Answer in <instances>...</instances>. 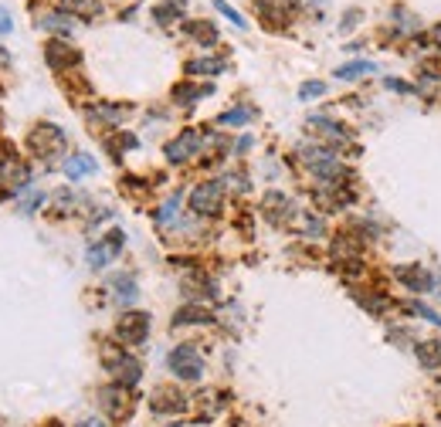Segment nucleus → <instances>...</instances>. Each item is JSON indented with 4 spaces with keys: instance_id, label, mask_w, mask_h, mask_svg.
<instances>
[{
    "instance_id": "nucleus-23",
    "label": "nucleus",
    "mask_w": 441,
    "mask_h": 427,
    "mask_svg": "<svg viewBox=\"0 0 441 427\" xmlns=\"http://www.w3.org/2000/svg\"><path fill=\"white\" fill-rule=\"evenodd\" d=\"M214 7H217V10H221V14H224V17H228V21H231L234 27H248V24H245V17H241V14H238V10H234V7H228V3H224V0H217V3H214Z\"/></svg>"
},
{
    "instance_id": "nucleus-28",
    "label": "nucleus",
    "mask_w": 441,
    "mask_h": 427,
    "mask_svg": "<svg viewBox=\"0 0 441 427\" xmlns=\"http://www.w3.org/2000/svg\"><path fill=\"white\" fill-rule=\"evenodd\" d=\"M194 34H197L201 41H214V38H217V34H214L210 27H194Z\"/></svg>"
},
{
    "instance_id": "nucleus-26",
    "label": "nucleus",
    "mask_w": 441,
    "mask_h": 427,
    "mask_svg": "<svg viewBox=\"0 0 441 427\" xmlns=\"http://www.w3.org/2000/svg\"><path fill=\"white\" fill-rule=\"evenodd\" d=\"M415 312H417V316H424L428 322H435V325H441V316L435 312V309H428V305H415Z\"/></svg>"
},
{
    "instance_id": "nucleus-25",
    "label": "nucleus",
    "mask_w": 441,
    "mask_h": 427,
    "mask_svg": "<svg viewBox=\"0 0 441 427\" xmlns=\"http://www.w3.org/2000/svg\"><path fill=\"white\" fill-rule=\"evenodd\" d=\"M323 92H326V85H323V81H309V85H302V88H299V95H302V99L323 95Z\"/></svg>"
},
{
    "instance_id": "nucleus-9",
    "label": "nucleus",
    "mask_w": 441,
    "mask_h": 427,
    "mask_svg": "<svg viewBox=\"0 0 441 427\" xmlns=\"http://www.w3.org/2000/svg\"><path fill=\"white\" fill-rule=\"evenodd\" d=\"M397 282L408 285V289H415V292H424V289L431 285V275H428L424 268L408 265V268H397Z\"/></svg>"
},
{
    "instance_id": "nucleus-29",
    "label": "nucleus",
    "mask_w": 441,
    "mask_h": 427,
    "mask_svg": "<svg viewBox=\"0 0 441 427\" xmlns=\"http://www.w3.org/2000/svg\"><path fill=\"white\" fill-rule=\"evenodd\" d=\"M10 14H7V10H0V34H7V31H10Z\"/></svg>"
},
{
    "instance_id": "nucleus-24",
    "label": "nucleus",
    "mask_w": 441,
    "mask_h": 427,
    "mask_svg": "<svg viewBox=\"0 0 441 427\" xmlns=\"http://www.w3.org/2000/svg\"><path fill=\"white\" fill-rule=\"evenodd\" d=\"M201 92H204V88H177V92H173V99H177L180 106H190V102H194Z\"/></svg>"
},
{
    "instance_id": "nucleus-3",
    "label": "nucleus",
    "mask_w": 441,
    "mask_h": 427,
    "mask_svg": "<svg viewBox=\"0 0 441 427\" xmlns=\"http://www.w3.org/2000/svg\"><path fill=\"white\" fill-rule=\"evenodd\" d=\"M146 332H150V316H143V312H130V316H123L119 325H116V336L126 346H139L146 339Z\"/></svg>"
},
{
    "instance_id": "nucleus-30",
    "label": "nucleus",
    "mask_w": 441,
    "mask_h": 427,
    "mask_svg": "<svg viewBox=\"0 0 441 427\" xmlns=\"http://www.w3.org/2000/svg\"><path fill=\"white\" fill-rule=\"evenodd\" d=\"M78 427H109L105 421H99V417H88V421H82Z\"/></svg>"
},
{
    "instance_id": "nucleus-31",
    "label": "nucleus",
    "mask_w": 441,
    "mask_h": 427,
    "mask_svg": "<svg viewBox=\"0 0 441 427\" xmlns=\"http://www.w3.org/2000/svg\"><path fill=\"white\" fill-rule=\"evenodd\" d=\"M435 41H438V45H441V27H438V31H435Z\"/></svg>"
},
{
    "instance_id": "nucleus-4",
    "label": "nucleus",
    "mask_w": 441,
    "mask_h": 427,
    "mask_svg": "<svg viewBox=\"0 0 441 427\" xmlns=\"http://www.w3.org/2000/svg\"><path fill=\"white\" fill-rule=\"evenodd\" d=\"M201 146H204V136L197 133V129H187V133H180L170 146H167V160L170 163H187Z\"/></svg>"
},
{
    "instance_id": "nucleus-14",
    "label": "nucleus",
    "mask_w": 441,
    "mask_h": 427,
    "mask_svg": "<svg viewBox=\"0 0 441 427\" xmlns=\"http://www.w3.org/2000/svg\"><path fill=\"white\" fill-rule=\"evenodd\" d=\"M48 61H52V68H68V65H75L78 54L68 48V45H61V41H52L48 45Z\"/></svg>"
},
{
    "instance_id": "nucleus-13",
    "label": "nucleus",
    "mask_w": 441,
    "mask_h": 427,
    "mask_svg": "<svg viewBox=\"0 0 441 427\" xmlns=\"http://www.w3.org/2000/svg\"><path fill=\"white\" fill-rule=\"evenodd\" d=\"M112 292H116V302L132 305V302H136V295H139V289H136V278H132V275H119V278L112 282Z\"/></svg>"
},
{
    "instance_id": "nucleus-10",
    "label": "nucleus",
    "mask_w": 441,
    "mask_h": 427,
    "mask_svg": "<svg viewBox=\"0 0 441 427\" xmlns=\"http://www.w3.org/2000/svg\"><path fill=\"white\" fill-rule=\"evenodd\" d=\"M99 401H102V407L109 410V414H130V403H126V394H123V387L116 383V387H105V390H99Z\"/></svg>"
},
{
    "instance_id": "nucleus-27",
    "label": "nucleus",
    "mask_w": 441,
    "mask_h": 427,
    "mask_svg": "<svg viewBox=\"0 0 441 427\" xmlns=\"http://www.w3.org/2000/svg\"><path fill=\"white\" fill-rule=\"evenodd\" d=\"M41 200H45V193H41V190H34V193H27V200H24V211H34V207H38Z\"/></svg>"
},
{
    "instance_id": "nucleus-8",
    "label": "nucleus",
    "mask_w": 441,
    "mask_h": 427,
    "mask_svg": "<svg viewBox=\"0 0 441 427\" xmlns=\"http://www.w3.org/2000/svg\"><path fill=\"white\" fill-rule=\"evenodd\" d=\"M150 407H153V414H180V410H187V401H183L177 390H167L163 387V390L153 394V403Z\"/></svg>"
},
{
    "instance_id": "nucleus-11",
    "label": "nucleus",
    "mask_w": 441,
    "mask_h": 427,
    "mask_svg": "<svg viewBox=\"0 0 441 427\" xmlns=\"http://www.w3.org/2000/svg\"><path fill=\"white\" fill-rule=\"evenodd\" d=\"M88 173H95V160H92V156L75 153V156L65 160V177H68V180H82V177H88Z\"/></svg>"
},
{
    "instance_id": "nucleus-5",
    "label": "nucleus",
    "mask_w": 441,
    "mask_h": 427,
    "mask_svg": "<svg viewBox=\"0 0 441 427\" xmlns=\"http://www.w3.org/2000/svg\"><path fill=\"white\" fill-rule=\"evenodd\" d=\"M221 197H224L221 184H201L190 193V207H194V214H217L221 211Z\"/></svg>"
},
{
    "instance_id": "nucleus-12",
    "label": "nucleus",
    "mask_w": 441,
    "mask_h": 427,
    "mask_svg": "<svg viewBox=\"0 0 441 427\" xmlns=\"http://www.w3.org/2000/svg\"><path fill=\"white\" fill-rule=\"evenodd\" d=\"M201 322H210V312L201 305H183L173 312V325H201Z\"/></svg>"
},
{
    "instance_id": "nucleus-20",
    "label": "nucleus",
    "mask_w": 441,
    "mask_h": 427,
    "mask_svg": "<svg viewBox=\"0 0 441 427\" xmlns=\"http://www.w3.org/2000/svg\"><path fill=\"white\" fill-rule=\"evenodd\" d=\"M248 119H252V108H231V112H224V115H221V122H224V126H245Z\"/></svg>"
},
{
    "instance_id": "nucleus-22",
    "label": "nucleus",
    "mask_w": 441,
    "mask_h": 427,
    "mask_svg": "<svg viewBox=\"0 0 441 427\" xmlns=\"http://www.w3.org/2000/svg\"><path fill=\"white\" fill-rule=\"evenodd\" d=\"M177 207H180V197H170V200H167V204L160 207V214H156V220H160V224H170V220L177 217Z\"/></svg>"
},
{
    "instance_id": "nucleus-19",
    "label": "nucleus",
    "mask_w": 441,
    "mask_h": 427,
    "mask_svg": "<svg viewBox=\"0 0 441 427\" xmlns=\"http://www.w3.org/2000/svg\"><path fill=\"white\" fill-rule=\"evenodd\" d=\"M312 126H316V129H326L330 139H346V129H339L336 122H330V119H323V115H316V119H312Z\"/></svg>"
},
{
    "instance_id": "nucleus-18",
    "label": "nucleus",
    "mask_w": 441,
    "mask_h": 427,
    "mask_svg": "<svg viewBox=\"0 0 441 427\" xmlns=\"http://www.w3.org/2000/svg\"><path fill=\"white\" fill-rule=\"evenodd\" d=\"M61 7L78 10V14H85V17H92V14L99 10V3H95V0H61Z\"/></svg>"
},
{
    "instance_id": "nucleus-6",
    "label": "nucleus",
    "mask_w": 441,
    "mask_h": 427,
    "mask_svg": "<svg viewBox=\"0 0 441 427\" xmlns=\"http://www.w3.org/2000/svg\"><path fill=\"white\" fill-rule=\"evenodd\" d=\"M123 241H126V234L123 231H112L109 238L102 241V244H95V248H88V265L92 268H105L119 251H123Z\"/></svg>"
},
{
    "instance_id": "nucleus-15",
    "label": "nucleus",
    "mask_w": 441,
    "mask_h": 427,
    "mask_svg": "<svg viewBox=\"0 0 441 427\" xmlns=\"http://www.w3.org/2000/svg\"><path fill=\"white\" fill-rule=\"evenodd\" d=\"M417 360H421L428 370H441V346L438 343H421V346H417Z\"/></svg>"
},
{
    "instance_id": "nucleus-16",
    "label": "nucleus",
    "mask_w": 441,
    "mask_h": 427,
    "mask_svg": "<svg viewBox=\"0 0 441 427\" xmlns=\"http://www.w3.org/2000/svg\"><path fill=\"white\" fill-rule=\"evenodd\" d=\"M370 72H377V68H373V61H353V65H343V68H339L336 72V79H357V75H370Z\"/></svg>"
},
{
    "instance_id": "nucleus-17",
    "label": "nucleus",
    "mask_w": 441,
    "mask_h": 427,
    "mask_svg": "<svg viewBox=\"0 0 441 427\" xmlns=\"http://www.w3.org/2000/svg\"><path fill=\"white\" fill-rule=\"evenodd\" d=\"M41 27H52V31L68 34V31H72V17H61V14H41Z\"/></svg>"
},
{
    "instance_id": "nucleus-21",
    "label": "nucleus",
    "mask_w": 441,
    "mask_h": 427,
    "mask_svg": "<svg viewBox=\"0 0 441 427\" xmlns=\"http://www.w3.org/2000/svg\"><path fill=\"white\" fill-rule=\"evenodd\" d=\"M221 68H224V65H221V61H214V58L190 61V65H187V72H194V75H197V72H208V75H214V72H221Z\"/></svg>"
},
{
    "instance_id": "nucleus-2",
    "label": "nucleus",
    "mask_w": 441,
    "mask_h": 427,
    "mask_svg": "<svg viewBox=\"0 0 441 427\" xmlns=\"http://www.w3.org/2000/svg\"><path fill=\"white\" fill-rule=\"evenodd\" d=\"M105 366H109V373L116 376V383L119 387H136L139 383V376H143V366H139V360L130 356V353H105Z\"/></svg>"
},
{
    "instance_id": "nucleus-7",
    "label": "nucleus",
    "mask_w": 441,
    "mask_h": 427,
    "mask_svg": "<svg viewBox=\"0 0 441 427\" xmlns=\"http://www.w3.org/2000/svg\"><path fill=\"white\" fill-rule=\"evenodd\" d=\"M31 146H34L41 156H52V153H58V150L65 146V133L54 129V126H41L38 133L31 136Z\"/></svg>"
},
{
    "instance_id": "nucleus-1",
    "label": "nucleus",
    "mask_w": 441,
    "mask_h": 427,
    "mask_svg": "<svg viewBox=\"0 0 441 427\" xmlns=\"http://www.w3.org/2000/svg\"><path fill=\"white\" fill-rule=\"evenodd\" d=\"M170 370H173V376H180V380H187V383H197L201 376H204V360H201V353L194 346H177L173 353H170Z\"/></svg>"
}]
</instances>
